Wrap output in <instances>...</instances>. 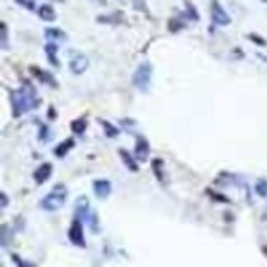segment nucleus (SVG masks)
Wrapping results in <instances>:
<instances>
[{"label":"nucleus","instance_id":"22","mask_svg":"<svg viewBox=\"0 0 267 267\" xmlns=\"http://www.w3.org/2000/svg\"><path fill=\"white\" fill-rule=\"evenodd\" d=\"M181 28H185V22L181 20V17H180V15H178V19H177V17H173V19H170V20H168V30L172 32V33L180 32Z\"/></svg>","mask_w":267,"mask_h":267},{"label":"nucleus","instance_id":"17","mask_svg":"<svg viewBox=\"0 0 267 267\" xmlns=\"http://www.w3.org/2000/svg\"><path fill=\"white\" fill-rule=\"evenodd\" d=\"M71 132L78 135V137H83L84 132H86V129H88V117L86 116H81V117H78L75 119V121H71Z\"/></svg>","mask_w":267,"mask_h":267},{"label":"nucleus","instance_id":"36","mask_svg":"<svg viewBox=\"0 0 267 267\" xmlns=\"http://www.w3.org/2000/svg\"><path fill=\"white\" fill-rule=\"evenodd\" d=\"M264 218L267 219V209H265V213H264Z\"/></svg>","mask_w":267,"mask_h":267},{"label":"nucleus","instance_id":"7","mask_svg":"<svg viewBox=\"0 0 267 267\" xmlns=\"http://www.w3.org/2000/svg\"><path fill=\"white\" fill-rule=\"evenodd\" d=\"M150 155V142L147 140L145 135H137L135 139V147H134V157L137 158L140 163L149 160Z\"/></svg>","mask_w":267,"mask_h":267},{"label":"nucleus","instance_id":"20","mask_svg":"<svg viewBox=\"0 0 267 267\" xmlns=\"http://www.w3.org/2000/svg\"><path fill=\"white\" fill-rule=\"evenodd\" d=\"M185 7H186L185 12H181V14H180L181 19L193 20V22H198V20H200V14H198L196 7L190 2V0H185Z\"/></svg>","mask_w":267,"mask_h":267},{"label":"nucleus","instance_id":"3","mask_svg":"<svg viewBox=\"0 0 267 267\" xmlns=\"http://www.w3.org/2000/svg\"><path fill=\"white\" fill-rule=\"evenodd\" d=\"M152 73H153V68L150 61H142V63L135 68V71L132 75V84L139 91H142V93H147L150 88Z\"/></svg>","mask_w":267,"mask_h":267},{"label":"nucleus","instance_id":"37","mask_svg":"<svg viewBox=\"0 0 267 267\" xmlns=\"http://www.w3.org/2000/svg\"><path fill=\"white\" fill-rule=\"evenodd\" d=\"M262 2H265V4H267V0H262Z\"/></svg>","mask_w":267,"mask_h":267},{"label":"nucleus","instance_id":"21","mask_svg":"<svg viewBox=\"0 0 267 267\" xmlns=\"http://www.w3.org/2000/svg\"><path fill=\"white\" fill-rule=\"evenodd\" d=\"M152 172L155 175V178L163 183L165 181V173H163V160L162 158H153L152 160Z\"/></svg>","mask_w":267,"mask_h":267},{"label":"nucleus","instance_id":"35","mask_svg":"<svg viewBox=\"0 0 267 267\" xmlns=\"http://www.w3.org/2000/svg\"><path fill=\"white\" fill-rule=\"evenodd\" d=\"M53 2H65V0H53Z\"/></svg>","mask_w":267,"mask_h":267},{"label":"nucleus","instance_id":"10","mask_svg":"<svg viewBox=\"0 0 267 267\" xmlns=\"http://www.w3.org/2000/svg\"><path fill=\"white\" fill-rule=\"evenodd\" d=\"M51 173H53V165H51L50 162L40 163L35 172H33V181H35L37 185H43L45 181L51 177Z\"/></svg>","mask_w":267,"mask_h":267},{"label":"nucleus","instance_id":"30","mask_svg":"<svg viewBox=\"0 0 267 267\" xmlns=\"http://www.w3.org/2000/svg\"><path fill=\"white\" fill-rule=\"evenodd\" d=\"M10 257H12V262L15 264V265H33L32 262H27V260H24L20 257V255H17V254H10Z\"/></svg>","mask_w":267,"mask_h":267},{"label":"nucleus","instance_id":"13","mask_svg":"<svg viewBox=\"0 0 267 267\" xmlns=\"http://www.w3.org/2000/svg\"><path fill=\"white\" fill-rule=\"evenodd\" d=\"M117 152H119V157L122 158V162H124V165H126V168L130 170V172L137 173L139 170H140L139 163H137V162H139L137 158H135L130 152H127L126 149H119Z\"/></svg>","mask_w":267,"mask_h":267},{"label":"nucleus","instance_id":"18","mask_svg":"<svg viewBox=\"0 0 267 267\" xmlns=\"http://www.w3.org/2000/svg\"><path fill=\"white\" fill-rule=\"evenodd\" d=\"M38 17L45 22H55L56 20V10L53 9V5L50 4H43L38 7Z\"/></svg>","mask_w":267,"mask_h":267},{"label":"nucleus","instance_id":"8","mask_svg":"<svg viewBox=\"0 0 267 267\" xmlns=\"http://www.w3.org/2000/svg\"><path fill=\"white\" fill-rule=\"evenodd\" d=\"M75 218L81 219L83 223H89V200L88 196H78L75 201Z\"/></svg>","mask_w":267,"mask_h":267},{"label":"nucleus","instance_id":"26","mask_svg":"<svg viewBox=\"0 0 267 267\" xmlns=\"http://www.w3.org/2000/svg\"><path fill=\"white\" fill-rule=\"evenodd\" d=\"M206 195L211 198V200H214V201H221V203H231L229 201V198H226L224 195H218L216 191H213V190H206Z\"/></svg>","mask_w":267,"mask_h":267},{"label":"nucleus","instance_id":"2","mask_svg":"<svg viewBox=\"0 0 267 267\" xmlns=\"http://www.w3.org/2000/svg\"><path fill=\"white\" fill-rule=\"evenodd\" d=\"M68 198V188L63 183H56L53 188L50 190L48 195H45L40 200V208L47 213H55L65 206Z\"/></svg>","mask_w":267,"mask_h":267},{"label":"nucleus","instance_id":"31","mask_svg":"<svg viewBox=\"0 0 267 267\" xmlns=\"http://www.w3.org/2000/svg\"><path fill=\"white\" fill-rule=\"evenodd\" d=\"M134 9L135 10H142V12L149 14V9H147L145 0H134Z\"/></svg>","mask_w":267,"mask_h":267},{"label":"nucleus","instance_id":"28","mask_svg":"<svg viewBox=\"0 0 267 267\" xmlns=\"http://www.w3.org/2000/svg\"><path fill=\"white\" fill-rule=\"evenodd\" d=\"M88 224H89V228H91V231L94 232V234L99 231V228H98V213H93V214H91Z\"/></svg>","mask_w":267,"mask_h":267},{"label":"nucleus","instance_id":"11","mask_svg":"<svg viewBox=\"0 0 267 267\" xmlns=\"http://www.w3.org/2000/svg\"><path fill=\"white\" fill-rule=\"evenodd\" d=\"M88 66H89V60H88V56H84L83 53H78L75 55L71 58L70 61V70L73 75H83L84 71L88 70Z\"/></svg>","mask_w":267,"mask_h":267},{"label":"nucleus","instance_id":"6","mask_svg":"<svg viewBox=\"0 0 267 267\" xmlns=\"http://www.w3.org/2000/svg\"><path fill=\"white\" fill-rule=\"evenodd\" d=\"M28 71L32 73V76L37 79L38 83H42V84H47V86H50V88H53V89H56L58 88V81L55 79V76H53V73H50V71H45V70H42L40 66H28Z\"/></svg>","mask_w":267,"mask_h":267},{"label":"nucleus","instance_id":"16","mask_svg":"<svg viewBox=\"0 0 267 267\" xmlns=\"http://www.w3.org/2000/svg\"><path fill=\"white\" fill-rule=\"evenodd\" d=\"M43 33L48 42H65V40L68 38L66 33L61 30V28H56V27H47L43 30Z\"/></svg>","mask_w":267,"mask_h":267},{"label":"nucleus","instance_id":"34","mask_svg":"<svg viewBox=\"0 0 267 267\" xmlns=\"http://www.w3.org/2000/svg\"><path fill=\"white\" fill-rule=\"evenodd\" d=\"M257 58H260L262 61H265L267 63V55H262V53H257Z\"/></svg>","mask_w":267,"mask_h":267},{"label":"nucleus","instance_id":"14","mask_svg":"<svg viewBox=\"0 0 267 267\" xmlns=\"http://www.w3.org/2000/svg\"><path fill=\"white\" fill-rule=\"evenodd\" d=\"M99 24H109V25H119L122 24V22H126V17H124V12L121 10H116V12L112 14H107V15H98Z\"/></svg>","mask_w":267,"mask_h":267},{"label":"nucleus","instance_id":"4","mask_svg":"<svg viewBox=\"0 0 267 267\" xmlns=\"http://www.w3.org/2000/svg\"><path fill=\"white\" fill-rule=\"evenodd\" d=\"M83 221L78 219V218H73V223L70 226V229H68V239L73 244V246H76L79 249H84L86 247V239H84V228H83Z\"/></svg>","mask_w":267,"mask_h":267},{"label":"nucleus","instance_id":"19","mask_svg":"<svg viewBox=\"0 0 267 267\" xmlns=\"http://www.w3.org/2000/svg\"><path fill=\"white\" fill-rule=\"evenodd\" d=\"M98 122L102 126V130H104V135L107 139H114L117 137L119 134H121V130H119V127H116L114 124H111L109 121H106V119H98Z\"/></svg>","mask_w":267,"mask_h":267},{"label":"nucleus","instance_id":"15","mask_svg":"<svg viewBox=\"0 0 267 267\" xmlns=\"http://www.w3.org/2000/svg\"><path fill=\"white\" fill-rule=\"evenodd\" d=\"M45 55H47V58L50 61L51 66L55 68H60V60H58V45L56 42H48L45 45Z\"/></svg>","mask_w":267,"mask_h":267},{"label":"nucleus","instance_id":"25","mask_svg":"<svg viewBox=\"0 0 267 267\" xmlns=\"http://www.w3.org/2000/svg\"><path fill=\"white\" fill-rule=\"evenodd\" d=\"M0 28H2V37H0L2 50H9V28H7V24L2 22V24H0Z\"/></svg>","mask_w":267,"mask_h":267},{"label":"nucleus","instance_id":"23","mask_svg":"<svg viewBox=\"0 0 267 267\" xmlns=\"http://www.w3.org/2000/svg\"><path fill=\"white\" fill-rule=\"evenodd\" d=\"M50 127L48 126H45V124H40L38 126V140H40V144H45L48 139H50Z\"/></svg>","mask_w":267,"mask_h":267},{"label":"nucleus","instance_id":"33","mask_svg":"<svg viewBox=\"0 0 267 267\" xmlns=\"http://www.w3.org/2000/svg\"><path fill=\"white\" fill-rule=\"evenodd\" d=\"M47 114H48V119H50V121H55V119H56V109H55L53 106H50Z\"/></svg>","mask_w":267,"mask_h":267},{"label":"nucleus","instance_id":"24","mask_svg":"<svg viewBox=\"0 0 267 267\" xmlns=\"http://www.w3.org/2000/svg\"><path fill=\"white\" fill-rule=\"evenodd\" d=\"M255 193L260 196V198H267V180L265 178H260L257 180V183H255Z\"/></svg>","mask_w":267,"mask_h":267},{"label":"nucleus","instance_id":"27","mask_svg":"<svg viewBox=\"0 0 267 267\" xmlns=\"http://www.w3.org/2000/svg\"><path fill=\"white\" fill-rule=\"evenodd\" d=\"M247 38L251 40V42H254L255 45H260V47H265V45H267V40L262 38V37H259L257 33H249Z\"/></svg>","mask_w":267,"mask_h":267},{"label":"nucleus","instance_id":"32","mask_svg":"<svg viewBox=\"0 0 267 267\" xmlns=\"http://www.w3.org/2000/svg\"><path fill=\"white\" fill-rule=\"evenodd\" d=\"M0 198H2V209H5L9 206V198H7V193L5 191H0Z\"/></svg>","mask_w":267,"mask_h":267},{"label":"nucleus","instance_id":"12","mask_svg":"<svg viewBox=\"0 0 267 267\" xmlns=\"http://www.w3.org/2000/svg\"><path fill=\"white\" fill-rule=\"evenodd\" d=\"M75 145H76V142H75V139H71V137L61 140L60 144L53 149V155L56 158H65L68 153H70L71 149H75Z\"/></svg>","mask_w":267,"mask_h":267},{"label":"nucleus","instance_id":"29","mask_svg":"<svg viewBox=\"0 0 267 267\" xmlns=\"http://www.w3.org/2000/svg\"><path fill=\"white\" fill-rule=\"evenodd\" d=\"M17 4L19 5H22V7L24 9H27V10H35V2H33V0H15Z\"/></svg>","mask_w":267,"mask_h":267},{"label":"nucleus","instance_id":"5","mask_svg":"<svg viewBox=\"0 0 267 267\" xmlns=\"http://www.w3.org/2000/svg\"><path fill=\"white\" fill-rule=\"evenodd\" d=\"M211 20L214 25H219V27H228L232 22L229 14L224 10V7L221 5L219 0H213L211 2Z\"/></svg>","mask_w":267,"mask_h":267},{"label":"nucleus","instance_id":"9","mask_svg":"<svg viewBox=\"0 0 267 267\" xmlns=\"http://www.w3.org/2000/svg\"><path fill=\"white\" fill-rule=\"evenodd\" d=\"M93 191L98 200H106L112 193V183L107 178H99L93 181Z\"/></svg>","mask_w":267,"mask_h":267},{"label":"nucleus","instance_id":"1","mask_svg":"<svg viewBox=\"0 0 267 267\" xmlns=\"http://www.w3.org/2000/svg\"><path fill=\"white\" fill-rule=\"evenodd\" d=\"M9 101L12 116L15 119L37 109L40 106V98L37 96V91L28 81H24V86H20L19 89H9Z\"/></svg>","mask_w":267,"mask_h":267}]
</instances>
